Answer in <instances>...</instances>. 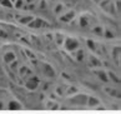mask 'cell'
<instances>
[{
	"instance_id": "6da1fadb",
	"label": "cell",
	"mask_w": 121,
	"mask_h": 114,
	"mask_svg": "<svg viewBox=\"0 0 121 114\" xmlns=\"http://www.w3.org/2000/svg\"><path fill=\"white\" fill-rule=\"evenodd\" d=\"M21 104L16 99L11 98L6 90L0 89V109H9V110H16L20 109Z\"/></svg>"
}]
</instances>
